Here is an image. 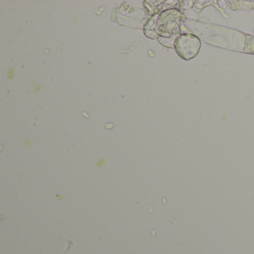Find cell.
<instances>
[{
	"label": "cell",
	"mask_w": 254,
	"mask_h": 254,
	"mask_svg": "<svg viewBox=\"0 0 254 254\" xmlns=\"http://www.w3.org/2000/svg\"><path fill=\"white\" fill-rule=\"evenodd\" d=\"M183 39V53L181 56H184L185 59H191L193 56H195L196 53L198 51L199 47H200V43L198 40L195 38H191V37L185 36L181 38Z\"/></svg>",
	"instance_id": "1"
}]
</instances>
